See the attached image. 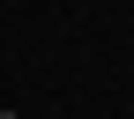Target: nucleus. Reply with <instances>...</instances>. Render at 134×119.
Returning <instances> with one entry per match:
<instances>
[{"label":"nucleus","instance_id":"obj_1","mask_svg":"<svg viewBox=\"0 0 134 119\" xmlns=\"http://www.w3.org/2000/svg\"><path fill=\"white\" fill-rule=\"evenodd\" d=\"M0 119H23V112H0Z\"/></svg>","mask_w":134,"mask_h":119}]
</instances>
